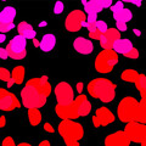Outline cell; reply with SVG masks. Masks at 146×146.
<instances>
[{
    "label": "cell",
    "instance_id": "1",
    "mask_svg": "<svg viewBox=\"0 0 146 146\" xmlns=\"http://www.w3.org/2000/svg\"><path fill=\"white\" fill-rule=\"evenodd\" d=\"M50 93H51V85H50L46 76L29 79L21 91L22 104L27 110H39L46 104Z\"/></svg>",
    "mask_w": 146,
    "mask_h": 146
},
{
    "label": "cell",
    "instance_id": "2",
    "mask_svg": "<svg viewBox=\"0 0 146 146\" xmlns=\"http://www.w3.org/2000/svg\"><path fill=\"white\" fill-rule=\"evenodd\" d=\"M119 121L125 123H146V105L141 104L133 96L123 98L117 107Z\"/></svg>",
    "mask_w": 146,
    "mask_h": 146
},
{
    "label": "cell",
    "instance_id": "3",
    "mask_svg": "<svg viewBox=\"0 0 146 146\" xmlns=\"http://www.w3.org/2000/svg\"><path fill=\"white\" fill-rule=\"evenodd\" d=\"M91 111V104L89 99L84 94H79L77 98L73 99V101L65 106H60L56 105L55 107V112L56 115L61 118L62 121H74L79 117L88 116Z\"/></svg>",
    "mask_w": 146,
    "mask_h": 146
},
{
    "label": "cell",
    "instance_id": "4",
    "mask_svg": "<svg viewBox=\"0 0 146 146\" xmlns=\"http://www.w3.org/2000/svg\"><path fill=\"white\" fill-rule=\"evenodd\" d=\"M88 93L91 98L107 104L115 100L116 84L107 78H95L88 84Z\"/></svg>",
    "mask_w": 146,
    "mask_h": 146
},
{
    "label": "cell",
    "instance_id": "5",
    "mask_svg": "<svg viewBox=\"0 0 146 146\" xmlns=\"http://www.w3.org/2000/svg\"><path fill=\"white\" fill-rule=\"evenodd\" d=\"M58 133L66 146H79V141L84 136V129L79 123L65 119L58 124Z\"/></svg>",
    "mask_w": 146,
    "mask_h": 146
},
{
    "label": "cell",
    "instance_id": "6",
    "mask_svg": "<svg viewBox=\"0 0 146 146\" xmlns=\"http://www.w3.org/2000/svg\"><path fill=\"white\" fill-rule=\"evenodd\" d=\"M119 61V56L116 54L112 49L110 50H102L101 52L98 54V56L95 57L94 61V67L96 72L106 74V73H111L113 68Z\"/></svg>",
    "mask_w": 146,
    "mask_h": 146
},
{
    "label": "cell",
    "instance_id": "7",
    "mask_svg": "<svg viewBox=\"0 0 146 146\" xmlns=\"http://www.w3.org/2000/svg\"><path fill=\"white\" fill-rule=\"evenodd\" d=\"M121 78L124 82L133 83L138 88L140 96H141L140 102L146 105V77L145 74L139 73L138 71H134V70H125L122 72Z\"/></svg>",
    "mask_w": 146,
    "mask_h": 146
},
{
    "label": "cell",
    "instance_id": "8",
    "mask_svg": "<svg viewBox=\"0 0 146 146\" xmlns=\"http://www.w3.org/2000/svg\"><path fill=\"white\" fill-rule=\"evenodd\" d=\"M7 56L12 60H23L27 55V40L21 35H16L6 45Z\"/></svg>",
    "mask_w": 146,
    "mask_h": 146
},
{
    "label": "cell",
    "instance_id": "9",
    "mask_svg": "<svg viewBox=\"0 0 146 146\" xmlns=\"http://www.w3.org/2000/svg\"><path fill=\"white\" fill-rule=\"evenodd\" d=\"M124 134L130 143L146 146V125L143 123H128L124 127Z\"/></svg>",
    "mask_w": 146,
    "mask_h": 146
},
{
    "label": "cell",
    "instance_id": "10",
    "mask_svg": "<svg viewBox=\"0 0 146 146\" xmlns=\"http://www.w3.org/2000/svg\"><path fill=\"white\" fill-rule=\"evenodd\" d=\"M86 25V15L82 10H73L67 15L65 20V28L68 32H78Z\"/></svg>",
    "mask_w": 146,
    "mask_h": 146
},
{
    "label": "cell",
    "instance_id": "11",
    "mask_svg": "<svg viewBox=\"0 0 146 146\" xmlns=\"http://www.w3.org/2000/svg\"><path fill=\"white\" fill-rule=\"evenodd\" d=\"M54 93H55L57 105H60V106H65V105L71 104L73 101V99H74L73 88L67 82H60V83H57L54 89Z\"/></svg>",
    "mask_w": 146,
    "mask_h": 146
},
{
    "label": "cell",
    "instance_id": "12",
    "mask_svg": "<svg viewBox=\"0 0 146 146\" xmlns=\"http://www.w3.org/2000/svg\"><path fill=\"white\" fill-rule=\"evenodd\" d=\"M115 115L112 113V111L107 107H99L94 113L93 117V125L95 128L100 127H106L108 124L115 122Z\"/></svg>",
    "mask_w": 146,
    "mask_h": 146
},
{
    "label": "cell",
    "instance_id": "13",
    "mask_svg": "<svg viewBox=\"0 0 146 146\" xmlns=\"http://www.w3.org/2000/svg\"><path fill=\"white\" fill-rule=\"evenodd\" d=\"M21 106L18 99L6 89L0 88V111H13Z\"/></svg>",
    "mask_w": 146,
    "mask_h": 146
},
{
    "label": "cell",
    "instance_id": "14",
    "mask_svg": "<svg viewBox=\"0 0 146 146\" xmlns=\"http://www.w3.org/2000/svg\"><path fill=\"white\" fill-rule=\"evenodd\" d=\"M105 146H130V141L123 130L113 131L105 138Z\"/></svg>",
    "mask_w": 146,
    "mask_h": 146
},
{
    "label": "cell",
    "instance_id": "15",
    "mask_svg": "<svg viewBox=\"0 0 146 146\" xmlns=\"http://www.w3.org/2000/svg\"><path fill=\"white\" fill-rule=\"evenodd\" d=\"M118 39H121V33L116 28H107V31L102 33L101 38H100V44L104 48V50L112 49L113 44H115Z\"/></svg>",
    "mask_w": 146,
    "mask_h": 146
},
{
    "label": "cell",
    "instance_id": "16",
    "mask_svg": "<svg viewBox=\"0 0 146 146\" xmlns=\"http://www.w3.org/2000/svg\"><path fill=\"white\" fill-rule=\"evenodd\" d=\"M73 48H74V50L78 54L89 55L94 50V45L90 39L84 38V36H78V38H76L74 42H73Z\"/></svg>",
    "mask_w": 146,
    "mask_h": 146
},
{
    "label": "cell",
    "instance_id": "17",
    "mask_svg": "<svg viewBox=\"0 0 146 146\" xmlns=\"http://www.w3.org/2000/svg\"><path fill=\"white\" fill-rule=\"evenodd\" d=\"M133 49H134V45L129 39H118L112 46V50L116 54H121V55H124V56L129 54Z\"/></svg>",
    "mask_w": 146,
    "mask_h": 146
},
{
    "label": "cell",
    "instance_id": "18",
    "mask_svg": "<svg viewBox=\"0 0 146 146\" xmlns=\"http://www.w3.org/2000/svg\"><path fill=\"white\" fill-rule=\"evenodd\" d=\"M16 9L13 6H5L0 12V25H11L16 18Z\"/></svg>",
    "mask_w": 146,
    "mask_h": 146
},
{
    "label": "cell",
    "instance_id": "19",
    "mask_svg": "<svg viewBox=\"0 0 146 146\" xmlns=\"http://www.w3.org/2000/svg\"><path fill=\"white\" fill-rule=\"evenodd\" d=\"M17 32H18V35L23 36L26 40L27 39L33 40L35 38V31L33 29V26L29 25L28 22H20L17 25Z\"/></svg>",
    "mask_w": 146,
    "mask_h": 146
},
{
    "label": "cell",
    "instance_id": "20",
    "mask_svg": "<svg viewBox=\"0 0 146 146\" xmlns=\"http://www.w3.org/2000/svg\"><path fill=\"white\" fill-rule=\"evenodd\" d=\"M55 45H56V36L51 33H49V34H45L42 38L39 43V48L42 51L49 52L55 48Z\"/></svg>",
    "mask_w": 146,
    "mask_h": 146
},
{
    "label": "cell",
    "instance_id": "21",
    "mask_svg": "<svg viewBox=\"0 0 146 146\" xmlns=\"http://www.w3.org/2000/svg\"><path fill=\"white\" fill-rule=\"evenodd\" d=\"M84 6V10L88 15H98L100 11H102L101 0H91V1H83L82 3ZM85 13V15H86Z\"/></svg>",
    "mask_w": 146,
    "mask_h": 146
},
{
    "label": "cell",
    "instance_id": "22",
    "mask_svg": "<svg viewBox=\"0 0 146 146\" xmlns=\"http://www.w3.org/2000/svg\"><path fill=\"white\" fill-rule=\"evenodd\" d=\"M113 18L116 20V22H122V23H127L133 18V13L129 9L123 7L121 10H118L116 12H113Z\"/></svg>",
    "mask_w": 146,
    "mask_h": 146
},
{
    "label": "cell",
    "instance_id": "23",
    "mask_svg": "<svg viewBox=\"0 0 146 146\" xmlns=\"http://www.w3.org/2000/svg\"><path fill=\"white\" fill-rule=\"evenodd\" d=\"M25 67L23 66H16L15 68L12 70L11 73V79L13 80L15 84H21L22 82L25 80Z\"/></svg>",
    "mask_w": 146,
    "mask_h": 146
},
{
    "label": "cell",
    "instance_id": "24",
    "mask_svg": "<svg viewBox=\"0 0 146 146\" xmlns=\"http://www.w3.org/2000/svg\"><path fill=\"white\" fill-rule=\"evenodd\" d=\"M28 121L32 125H38L40 122H42V113L38 108H29L28 110Z\"/></svg>",
    "mask_w": 146,
    "mask_h": 146
},
{
    "label": "cell",
    "instance_id": "25",
    "mask_svg": "<svg viewBox=\"0 0 146 146\" xmlns=\"http://www.w3.org/2000/svg\"><path fill=\"white\" fill-rule=\"evenodd\" d=\"M0 80H1V82H5L9 88L15 84V83H13V80L11 79L10 71H9L7 68H5V67H0Z\"/></svg>",
    "mask_w": 146,
    "mask_h": 146
},
{
    "label": "cell",
    "instance_id": "26",
    "mask_svg": "<svg viewBox=\"0 0 146 146\" xmlns=\"http://www.w3.org/2000/svg\"><path fill=\"white\" fill-rule=\"evenodd\" d=\"M95 26H96V31H99L100 33H105V32L107 31V28H108L107 23L105 21H98Z\"/></svg>",
    "mask_w": 146,
    "mask_h": 146
},
{
    "label": "cell",
    "instance_id": "27",
    "mask_svg": "<svg viewBox=\"0 0 146 146\" xmlns=\"http://www.w3.org/2000/svg\"><path fill=\"white\" fill-rule=\"evenodd\" d=\"M15 28V25L11 23V25H0V33H6V32H10L11 29Z\"/></svg>",
    "mask_w": 146,
    "mask_h": 146
},
{
    "label": "cell",
    "instance_id": "28",
    "mask_svg": "<svg viewBox=\"0 0 146 146\" xmlns=\"http://www.w3.org/2000/svg\"><path fill=\"white\" fill-rule=\"evenodd\" d=\"M1 146H16V143H15V140H13L11 136H6V138L3 140Z\"/></svg>",
    "mask_w": 146,
    "mask_h": 146
},
{
    "label": "cell",
    "instance_id": "29",
    "mask_svg": "<svg viewBox=\"0 0 146 146\" xmlns=\"http://www.w3.org/2000/svg\"><path fill=\"white\" fill-rule=\"evenodd\" d=\"M125 57L131 58V60H136V58L139 57V51H138V49H135V48H134L129 54L125 55Z\"/></svg>",
    "mask_w": 146,
    "mask_h": 146
},
{
    "label": "cell",
    "instance_id": "30",
    "mask_svg": "<svg viewBox=\"0 0 146 146\" xmlns=\"http://www.w3.org/2000/svg\"><path fill=\"white\" fill-rule=\"evenodd\" d=\"M101 35H102V33H100L99 31H93V32H90L89 33V38H91V39H96V40H100V38H101Z\"/></svg>",
    "mask_w": 146,
    "mask_h": 146
},
{
    "label": "cell",
    "instance_id": "31",
    "mask_svg": "<svg viewBox=\"0 0 146 146\" xmlns=\"http://www.w3.org/2000/svg\"><path fill=\"white\" fill-rule=\"evenodd\" d=\"M123 7H124V4H123L122 1H118V3L113 4V5L111 6V11H112V12H116V11L121 10V9H123Z\"/></svg>",
    "mask_w": 146,
    "mask_h": 146
},
{
    "label": "cell",
    "instance_id": "32",
    "mask_svg": "<svg viewBox=\"0 0 146 146\" xmlns=\"http://www.w3.org/2000/svg\"><path fill=\"white\" fill-rule=\"evenodd\" d=\"M63 11V3L61 1H57L55 4V7H54V12L55 13H61Z\"/></svg>",
    "mask_w": 146,
    "mask_h": 146
},
{
    "label": "cell",
    "instance_id": "33",
    "mask_svg": "<svg viewBox=\"0 0 146 146\" xmlns=\"http://www.w3.org/2000/svg\"><path fill=\"white\" fill-rule=\"evenodd\" d=\"M116 29L119 32H124L127 31V23H122V22H116Z\"/></svg>",
    "mask_w": 146,
    "mask_h": 146
},
{
    "label": "cell",
    "instance_id": "34",
    "mask_svg": "<svg viewBox=\"0 0 146 146\" xmlns=\"http://www.w3.org/2000/svg\"><path fill=\"white\" fill-rule=\"evenodd\" d=\"M98 15H88L86 16V23H96Z\"/></svg>",
    "mask_w": 146,
    "mask_h": 146
},
{
    "label": "cell",
    "instance_id": "35",
    "mask_svg": "<svg viewBox=\"0 0 146 146\" xmlns=\"http://www.w3.org/2000/svg\"><path fill=\"white\" fill-rule=\"evenodd\" d=\"M0 58H1V60H7L9 58L5 48H0Z\"/></svg>",
    "mask_w": 146,
    "mask_h": 146
},
{
    "label": "cell",
    "instance_id": "36",
    "mask_svg": "<svg viewBox=\"0 0 146 146\" xmlns=\"http://www.w3.org/2000/svg\"><path fill=\"white\" fill-rule=\"evenodd\" d=\"M101 5H102V9L105 7H111L113 5V3L111 0H101Z\"/></svg>",
    "mask_w": 146,
    "mask_h": 146
},
{
    "label": "cell",
    "instance_id": "37",
    "mask_svg": "<svg viewBox=\"0 0 146 146\" xmlns=\"http://www.w3.org/2000/svg\"><path fill=\"white\" fill-rule=\"evenodd\" d=\"M44 130H45V131H50V133H54V128H52L51 124H49V123L44 124Z\"/></svg>",
    "mask_w": 146,
    "mask_h": 146
},
{
    "label": "cell",
    "instance_id": "38",
    "mask_svg": "<svg viewBox=\"0 0 146 146\" xmlns=\"http://www.w3.org/2000/svg\"><path fill=\"white\" fill-rule=\"evenodd\" d=\"M77 91H78L79 94H82V91H83V83L82 82H79V83H77Z\"/></svg>",
    "mask_w": 146,
    "mask_h": 146
},
{
    "label": "cell",
    "instance_id": "39",
    "mask_svg": "<svg viewBox=\"0 0 146 146\" xmlns=\"http://www.w3.org/2000/svg\"><path fill=\"white\" fill-rule=\"evenodd\" d=\"M5 123H6L5 116H0V128H4V127H5Z\"/></svg>",
    "mask_w": 146,
    "mask_h": 146
},
{
    "label": "cell",
    "instance_id": "40",
    "mask_svg": "<svg viewBox=\"0 0 146 146\" xmlns=\"http://www.w3.org/2000/svg\"><path fill=\"white\" fill-rule=\"evenodd\" d=\"M38 146H51V144H50L48 140H43V141H40Z\"/></svg>",
    "mask_w": 146,
    "mask_h": 146
},
{
    "label": "cell",
    "instance_id": "41",
    "mask_svg": "<svg viewBox=\"0 0 146 146\" xmlns=\"http://www.w3.org/2000/svg\"><path fill=\"white\" fill-rule=\"evenodd\" d=\"M5 39H6V36H5V34L0 33V43H4V42H5Z\"/></svg>",
    "mask_w": 146,
    "mask_h": 146
},
{
    "label": "cell",
    "instance_id": "42",
    "mask_svg": "<svg viewBox=\"0 0 146 146\" xmlns=\"http://www.w3.org/2000/svg\"><path fill=\"white\" fill-rule=\"evenodd\" d=\"M16 146H32L29 143H21V144H18V145H16Z\"/></svg>",
    "mask_w": 146,
    "mask_h": 146
},
{
    "label": "cell",
    "instance_id": "43",
    "mask_svg": "<svg viewBox=\"0 0 146 146\" xmlns=\"http://www.w3.org/2000/svg\"><path fill=\"white\" fill-rule=\"evenodd\" d=\"M130 4H133V5H135V6H140L141 5V1H131Z\"/></svg>",
    "mask_w": 146,
    "mask_h": 146
},
{
    "label": "cell",
    "instance_id": "44",
    "mask_svg": "<svg viewBox=\"0 0 146 146\" xmlns=\"http://www.w3.org/2000/svg\"><path fill=\"white\" fill-rule=\"evenodd\" d=\"M33 43H34V45H35V46H36V48H39V42H38V40H36L35 38L33 39Z\"/></svg>",
    "mask_w": 146,
    "mask_h": 146
}]
</instances>
